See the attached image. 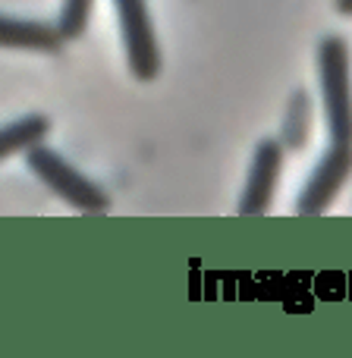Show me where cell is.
I'll use <instances>...</instances> for the list:
<instances>
[{"label":"cell","mask_w":352,"mask_h":358,"mask_svg":"<svg viewBox=\"0 0 352 358\" xmlns=\"http://www.w3.org/2000/svg\"><path fill=\"white\" fill-rule=\"evenodd\" d=\"M60 44H63V35L57 25L35 22V19H13L0 13V48L54 54V50H60Z\"/></svg>","instance_id":"5"},{"label":"cell","mask_w":352,"mask_h":358,"mask_svg":"<svg viewBox=\"0 0 352 358\" xmlns=\"http://www.w3.org/2000/svg\"><path fill=\"white\" fill-rule=\"evenodd\" d=\"M25 164H29L31 173L41 179L57 198H63L69 208L82 210V214H104V210L111 208L107 192L101 189L98 182H92L85 173H79L66 157L57 155L48 145H41V142L31 145V148L25 151Z\"/></svg>","instance_id":"2"},{"label":"cell","mask_w":352,"mask_h":358,"mask_svg":"<svg viewBox=\"0 0 352 358\" xmlns=\"http://www.w3.org/2000/svg\"><path fill=\"white\" fill-rule=\"evenodd\" d=\"M309 132H311V98L309 92L299 88L293 94L290 110H286V120H283V148L302 151L305 142H309Z\"/></svg>","instance_id":"7"},{"label":"cell","mask_w":352,"mask_h":358,"mask_svg":"<svg viewBox=\"0 0 352 358\" xmlns=\"http://www.w3.org/2000/svg\"><path fill=\"white\" fill-rule=\"evenodd\" d=\"M120 16V31L126 44V60L139 82H151L161 73V48L155 38V25L145 0H113Z\"/></svg>","instance_id":"3"},{"label":"cell","mask_w":352,"mask_h":358,"mask_svg":"<svg viewBox=\"0 0 352 358\" xmlns=\"http://www.w3.org/2000/svg\"><path fill=\"white\" fill-rule=\"evenodd\" d=\"M50 123L38 113L31 117H22L10 126H0V161L10 155H19V151H29L31 145H38L41 138H48Z\"/></svg>","instance_id":"6"},{"label":"cell","mask_w":352,"mask_h":358,"mask_svg":"<svg viewBox=\"0 0 352 358\" xmlns=\"http://www.w3.org/2000/svg\"><path fill=\"white\" fill-rule=\"evenodd\" d=\"M337 13H343V16H352V0H334Z\"/></svg>","instance_id":"9"},{"label":"cell","mask_w":352,"mask_h":358,"mask_svg":"<svg viewBox=\"0 0 352 358\" xmlns=\"http://www.w3.org/2000/svg\"><path fill=\"white\" fill-rule=\"evenodd\" d=\"M318 79H321L324 117H328V151L311 170L296 214H324L337 192L352 173V79H349V48L343 38L328 35L318 48Z\"/></svg>","instance_id":"1"},{"label":"cell","mask_w":352,"mask_h":358,"mask_svg":"<svg viewBox=\"0 0 352 358\" xmlns=\"http://www.w3.org/2000/svg\"><path fill=\"white\" fill-rule=\"evenodd\" d=\"M94 0H63L60 13H57V29H60L63 41H76L85 35L88 19H92Z\"/></svg>","instance_id":"8"},{"label":"cell","mask_w":352,"mask_h":358,"mask_svg":"<svg viewBox=\"0 0 352 358\" xmlns=\"http://www.w3.org/2000/svg\"><path fill=\"white\" fill-rule=\"evenodd\" d=\"M280 167H283V142L261 138L252 157L246 189H242V198H239V214L258 217L271 208L274 189H277V179H280Z\"/></svg>","instance_id":"4"}]
</instances>
